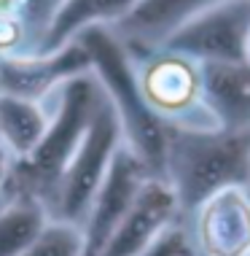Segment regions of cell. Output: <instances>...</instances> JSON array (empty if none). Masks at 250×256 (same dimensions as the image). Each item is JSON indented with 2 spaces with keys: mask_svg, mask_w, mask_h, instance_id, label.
I'll return each mask as SVG.
<instances>
[{
  "mask_svg": "<svg viewBox=\"0 0 250 256\" xmlns=\"http://www.w3.org/2000/svg\"><path fill=\"white\" fill-rule=\"evenodd\" d=\"M100 100H102V86L92 70L65 81L46 100L48 108L46 135L27 159L13 162L8 194L35 197L51 216V205L54 197H57L62 172L70 164L73 154L78 151Z\"/></svg>",
  "mask_w": 250,
  "mask_h": 256,
  "instance_id": "7a4b0ae2",
  "label": "cell"
},
{
  "mask_svg": "<svg viewBox=\"0 0 250 256\" xmlns=\"http://www.w3.org/2000/svg\"><path fill=\"white\" fill-rule=\"evenodd\" d=\"M48 210L35 197L8 194L0 202V256H19L48 224Z\"/></svg>",
  "mask_w": 250,
  "mask_h": 256,
  "instance_id": "9a60e30c",
  "label": "cell"
},
{
  "mask_svg": "<svg viewBox=\"0 0 250 256\" xmlns=\"http://www.w3.org/2000/svg\"><path fill=\"white\" fill-rule=\"evenodd\" d=\"M202 102L215 127L250 132V60L199 62Z\"/></svg>",
  "mask_w": 250,
  "mask_h": 256,
  "instance_id": "8fae6325",
  "label": "cell"
},
{
  "mask_svg": "<svg viewBox=\"0 0 250 256\" xmlns=\"http://www.w3.org/2000/svg\"><path fill=\"white\" fill-rule=\"evenodd\" d=\"M81 254H83V234L78 226L59 218H48L43 232L19 256H81Z\"/></svg>",
  "mask_w": 250,
  "mask_h": 256,
  "instance_id": "2e32d148",
  "label": "cell"
},
{
  "mask_svg": "<svg viewBox=\"0 0 250 256\" xmlns=\"http://www.w3.org/2000/svg\"><path fill=\"white\" fill-rule=\"evenodd\" d=\"M248 256H250V254H248Z\"/></svg>",
  "mask_w": 250,
  "mask_h": 256,
  "instance_id": "ffe728a7",
  "label": "cell"
},
{
  "mask_svg": "<svg viewBox=\"0 0 250 256\" xmlns=\"http://www.w3.org/2000/svg\"><path fill=\"white\" fill-rule=\"evenodd\" d=\"M218 3L224 0H140L110 30L127 46L154 49V46H162L178 27H183L194 16Z\"/></svg>",
  "mask_w": 250,
  "mask_h": 256,
  "instance_id": "7c38bea8",
  "label": "cell"
},
{
  "mask_svg": "<svg viewBox=\"0 0 250 256\" xmlns=\"http://www.w3.org/2000/svg\"><path fill=\"white\" fill-rule=\"evenodd\" d=\"M89 70L92 60L86 46L73 38L54 52L0 57V92L32 102H46L65 81Z\"/></svg>",
  "mask_w": 250,
  "mask_h": 256,
  "instance_id": "9c48e42d",
  "label": "cell"
},
{
  "mask_svg": "<svg viewBox=\"0 0 250 256\" xmlns=\"http://www.w3.org/2000/svg\"><path fill=\"white\" fill-rule=\"evenodd\" d=\"M127 52L145 102L167 127H215L202 102L199 62L164 46H127Z\"/></svg>",
  "mask_w": 250,
  "mask_h": 256,
  "instance_id": "277c9868",
  "label": "cell"
},
{
  "mask_svg": "<svg viewBox=\"0 0 250 256\" xmlns=\"http://www.w3.org/2000/svg\"><path fill=\"white\" fill-rule=\"evenodd\" d=\"M183 221L178 200L162 178L151 176L129 205L127 216L110 234L100 256H140L162 232Z\"/></svg>",
  "mask_w": 250,
  "mask_h": 256,
  "instance_id": "30bf717a",
  "label": "cell"
},
{
  "mask_svg": "<svg viewBox=\"0 0 250 256\" xmlns=\"http://www.w3.org/2000/svg\"><path fill=\"white\" fill-rule=\"evenodd\" d=\"M121 143H124L121 122L116 116L113 106L108 102L105 92H102V100L94 110L92 124H89L78 151L73 154L70 164L62 172L57 197H54L51 205V218L67 221V224H75L81 230L89 205H92L100 184L105 181L108 168L113 162L116 151L121 148Z\"/></svg>",
  "mask_w": 250,
  "mask_h": 256,
  "instance_id": "5b68a950",
  "label": "cell"
},
{
  "mask_svg": "<svg viewBox=\"0 0 250 256\" xmlns=\"http://www.w3.org/2000/svg\"><path fill=\"white\" fill-rule=\"evenodd\" d=\"M11 172H13V156L0 146V202L8 197V184H11Z\"/></svg>",
  "mask_w": 250,
  "mask_h": 256,
  "instance_id": "ac0fdd59",
  "label": "cell"
},
{
  "mask_svg": "<svg viewBox=\"0 0 250 256\" xmlns=\"http://www.w3.org/2000/svg\"><path fill=\"white\" fill-rule=\"evenodd\" d=\"M162 181L172 189L183 221L226 186H250V132L221 127H167Z\"/></svg>",
  "mask_w": 250,
  "mask_h": 256,
  "instance_id": "6da1fadb",
  "label": "cell"
},
{
  "mask_svg": "<svg viewBox=\"0 0 250 256\" xmlns=\"http://www.w3.org/2000/svg\"><path fill=\"white\" fill-rule=\"evenodd\" d=\"M183 224L197 256H248L250 186H226L215 192Z\"/></svg>",
  "mask_w": 250,
  "mask_h": 256,
  "instance_id": "52a82bcc",
  "label": "cell"
},
{
  "mask_svg": "<svg viewBox=\"0 0 250 256\" xmlns=\"http://www.w3.org/2000/svg\"><path fill=\"white\" fill-rule=\"evenodd\" d=\"M140 0H62L54 11L40 52H54L81 36L86 27H113Z\"/></svg>",
  "mask_w": 250,
  "mask_h": 256,
  "instance_id": "4fadbf2b",
  "label": "cell"
},
{
  "mask_svg": "<svg viewBox=\"0 0 250 256\" xmlns=\"http://www.w3.org/2000/svg\"><path fill=\"white\" fill-rule=\"evenodd\" d=\"M151 178V170L143 164V159L132 151L127 143H121V148L116 151L113 162L108 168L105 181L100 184L97 194L86 210V218L81 224L83 234V254L81 256H100L110 240V234L116 232V226L121 224V218L127 216L129 205L135 202L137 192L143 189V184Z\"/></svg>",
  "mask_w": 250,
  "mask_h": 256,
  "instance_id": "ba28073f",
  "label": "cell"
},
{
  "mask_svg": "<svg viewBox=\"0 0 250 256\" xmlns=\"http://www.w3.org/2000/svg\"><path fill=\"white\" fill-rule=\"evenodd\" d=\"M248 60H250V40H248Z\"/></svg>",
  "mask_w": 250,
  "mask_h": 256,
  "instance_id": "d6986e66",
  "label": "cell"
},
{
  "mask_svg": "<svg viewBox=\"0 0 250 256\" xmlns=\"http://www.w3.org/2000/svg\"><path fill=\"white\" fill-rule=\"evenodd\" d=\"M140 256H197V251H194V246H191L186 224L178 221V224H172L167 232L159 234Z\"/></svg>",
  "mask_w": 250,
  "mask_h": 256,
  "instance_id": "e0dca14e",
  "label": "cell"
},
{
  "mask_svg": "<svg viewBox=\"0 0 250 256\" xmlns=\"http://www.w3.org/2000/svg\"><path fill=\"white\" fill-rule=\"evenodd\" d=\"M48 127L46 102H32L24 98L0 92V146L22 162L38 148Z\"/></svg>",
  "mask_w": 250,
  "mask_h": 256,
  "instance_id": "5bb4252c",
  "label": "cell"
},
{
  "mask_svg": "<svg viewBox=\"0 0 250 256\" xmlns=\"http://www.w3.org/2000/svg\"><path fill=\"white\" fill-rule=\"evenodd\" d=\"M75 38L86 46L94 78L100 81L108 102L119 116L124 143L143 159L151 176L159 178L164 164L167 124L145 102L127 46L110 27H86Z\"/></svg>",
  "mask_w": 250,
  "mask_h": 256,
  "instance_id": "3957f363",
  "label": "cell"
},
{
  "mask_svg": "<svg viewBox=\"0 0 250 256\" xmlns=\"http://www.w3.org/2000/svg\"><path fill=\"white\" fill-rule=\"evenodd\" d=\"M248 40L250 0H224L178 27L162 46L194 62H229L248 60Z\"/></svg>",
  "mask_w": 250,
  "mask_h": 256,
  "instance_id": "8992f818",
  "label": "cell"
}]
</instances>
